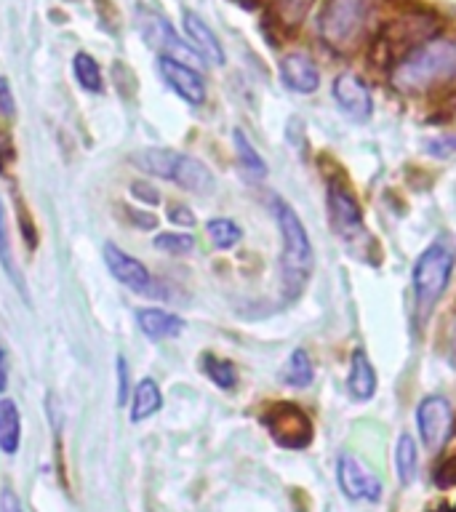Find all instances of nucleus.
I'll return each mask as SVG.
<instances>
[{
  "instance_id": "nucleus-1",
  "label": "nucleus",
  "mask_w": 456,
  "mask_h": 512,
  "mask_svg": "<svg viewBox=\"0 0 456 512\" xmlns=\"http://www.w3.org/2000/svg\"><path fill=\"white\" fill-rule=\"evenodd\" d=\"M272 214L280 230V291H283V299L294 302L310 283L312 262H315L312 240L291 203L283 198H272Z\"/></svg>"
},
{
  "instance_id": "nucleus-2",
  "label": "nucleus",
  "mask_w": 456,
  "mask_h": 512,
  "mask_svg": "<svg viewBox=\"0 0 456 512\" xmlns=\"http://www.w3.org/2000/svg\"><path fill=\"white\" fill-rule=\"evenodd\" d=\"M456 75V43L451 40H424L422 46L411 48L392 70V86L406 94L427 91L446 83Z\"/></svg>"
},
{
  "instance_id": "nucleus-3",
  "label": "nucleus",
  "mask_w": 456,
  "mask_h": 512,
  "mask_svg": "<svg viewBox=\"0 0 456 512\" xmlns=\"http://www.w3.org/2000/svg\"><path fill=\"white\" fill-rule=\"evenodd\" d=\"M131 160H134L142 171H147V174L179 184L182 190L200 192V195H206V192L214 190V174L208 171L206 163L198 158H192V155H184V152L152 147V150L136 152Z\"/></svg>"
},
{
  "instance_id": "nucleus-4",
  "label": "nucleus",
  "mask_w": 456,
  "mask_h": 512,
  "mask_svg": "<svg viewBox=\"0 0 456 512\" xmlns=\"http://www.w3.org/2000/svg\"><path fill=\"white\" fill-rule=\"evenodd\" d=\"M454 272V254L446 246H430L414 264V312L419 323H427V318L440 302V296L448 288Z\"/></svg>"
},
{
  "instance_id": "nucleus-5",
  "label": "nucleus",
  "mask_w": 456,
  "mask_h": 512,
  "mask_svg": "<svg viewBox=\"0 0 456 512\" xmlns=\"http://www.w3.org/2000/svg\"><path fill=\"white\" fill-rule=\"evenodd\" d=\"M328 219H331V227L344 243V248L363 262H371L374 240H371V232L363 222L358 200L352 198L350 190H344L342 184L336 182L328 184Z\"/></svg>"
},
{
  "instance_id": "nucleus-6",
  "label": "nucleus",
  "mask_w": 456,
  "mask_h": 512,
  "mask_svg": "<svg viewBox=\"0 0 456 512\" xmlns=\"http://www.w3.org/2000/svg\"><path fill=\"white\" fill-rule=\"evenodd\" d=\"M366 0H326L320 14V35L336 51H347L366 24Z\"/></svg>"
},
{
  "instance_id": "nucleus-7",
  "label": "nucleus",
  "mask_w": 456,
  "mask_h": 512,
  "mask_svg": "<svg viewBox=\"0 0 456 512\" xmlns=\"http://www.w3.org/2000/svg\"><path fill=\"white\" fill-rule=\"evenodd\" d=\"M262 424L267 427L272 440L288 451H304L315 435L312 419L296 403H272L262 414Z\"/></svg>"
},
{
  "instance_id": "nucleus-8",
  "label": "nucleus",
  "mask_w": 456,
  "mask_h": 512,
  "mask_svg": "<svg viewBox=\"0 0 456 512\" xmlns=\"http://www.w3.org/2000/svg\"><path fill=\"white\" fill-rule=\"evenodd\" d=\"M336 478L350 502H379L382 478L355 451H344L336 462Z\"/></svg>"
},
{
  "instance_id": "nucleus-9",
  "label": "nucleus",
  "mask_w": 456,
  "mask_h": 512,
  "mask_svg": "<svg viewBox=\"0 0 456 512\" xmlns=\"http://www.w3.org/2000/svg\"><path fill=\"white\" fill-rule=\"evenodd\" d=\"M139 30H142V38L147 40L152 48H158L160 56L176 59V62L187 64V67L200 64L198 51H195L190 43H184L163 16L152 14V11H139Z\"/></svg>"
},
{
  "instance_id": "nucleus-10",
  "label": "nucleus",
  "mask_w": 456,
  "mask_h": 512,
  "mask_svg": "<svg viewBox=\"0 0 456 512\" xmlns=\"http://www.w3.org/2000/svg\"><path fill=\"white\" fill-rule=\"evenodd\" d=\"M416 424H419V435H422L424 446L430 451L446 446V440L451 438L454 430V411L451 403L440 395H430L424 398L416 408Z\"/></svg>"
},
{
  "instance_id": "nucleus-11",
  "label": "nucleus",
  "mask_w": 456,
  "mask_h": 512,
  "mask_svg": "<svg viewBox=\"0 0 456 512\" xmlns=\"http://www.w3.org/2000/svg\"><path fill=\"white\" fill-rule=\"evenodd\" d=\"M102 254H104L107 270H110V275L118 280L120 286L131 288V291H136V294H150L152 275L150 270L136 259V256L126 254V251L115 246V243H104Z\"/></svg>"
},
{
  "instance_id": "nucleus-12",
  "label": "nucleus",
  "mask_w": 456,
  "mask_h": 512,
  "mask_svg": "<svg viewBox=\"0 0 456 512\" xmlns=\"http://www.w3.org/2000/svg\"><path fill=\"white\" fill-rule=\"evenodd\" d=\"M334 99L336 104H339V110H342L350 120H358V123L371 118V112H374L371 91H368L366 83H363L355 72H342V75H336Z\"/></svg>"
},
{
  "instance_id": "nucleus-13",
  "label": "nucleus",
  "mask_w": 456,
  "mask_h": 512,
  "mask_svg": "<svg viewBox=\"0 0 456 512\" xmlns=\"http://www.w3.org/2000/svg\"><path fill=\"white\" fill-rule=\"evenodd\" d=\"M158 70L163 75V80L168 83V88L174 91L176 96H182L187 104H203L206 102V83L200 78V72L195 67H187V64L176 62V59H168V56H160Z\"/></svg>"
},
{
  "instance_id": "nucleus-14",
  "label": "nucleus",
  "mask_w": 456,
  "mask_h": 512,
  "mask_svg": "<svg viewBox=\"0 0 456 512\" xmlns=\"http://www.w3.org/2000/svg\"><path fill=\"white\" fill-rule=\"evenodd\" d=\"M280 83L294 94H315L320 88V70L307 54H286L280 59Z\"/></svg>"
},
{
  "instance_id": "nucleus-15",
  "label": "nucleus",
  "mask_w": 456,
  "mask_h": 512,
  "mask_svg": "<svg viewBox=\"0 0 456 512\" xmlns=\"http://www.w3.org/2000/svg\"><path fill=\"white\" fill-rule=\"evenodd\" d=\"M182 24L184 32H187V40H190V46L198 51L200 59L211 64V67H222L227 56H224V48L222 43H219V38L214 35V30H211L195 11H184Z\"/></svg>"
},
{
  "instance_id": "nucleus-16",
  "label": "nucleus",
  "mask_w": 456,
  "mask_h": 512,
  "mask_svg": "<svg viewBox=\"0 0 456 512\" xmlns=\"http://www.w3.org/2000/svg\"><path fill=\"white\" fill-rule=\"evenodd\" d=\"M136 326L152 342H163V339H176L182 334L184 320L174 312L160 310V307H142V310H136Z\"/></svg>"
},
{
  "instance_id": "nucleus-17",
  "label": "nucleus",
  "mask_w": 456,
  "mask_h": 512,
  "mask_svg": "<svg viewBox=\"0 0 456 512\" xmlns=\"http://www.w3.org/2000/svg\"><path fill=\"white\" fill-rule=\"evenodd\" d=\"M347 390L355 400H371L376 395V371L368 360L366 350H355L350 358Z\"/></svg>"
},
{
  "instance_id": "nucleus-18",
  "label": "nucleus",
  "mask_w": 456,
  "mask_h": 512,
  "mask_svg": "<svg viewBox=\"0 0 456 512\" xmlns=\"http://www.w3.org/2000/svg\"><path fill=\"white\" fill-rule=\"evenodd\" d=\"M163 408V392H160L158 382L144 376L142 382L136 384L131 392V422H147L150 416H155Z\"/></svg>"
},
{
  "instance_id": "nucleus-19",
  "label": "nucleus",
  "mask_w": 456,
  "mask_h": 512,
  "mask_svg": "<svg viewBox=\"0 0 456 512\" xmlns=\"http://www.w3.org/2000/svg\"><path fill=\"white\" fill-rule=\"evenodd\" d=\"M22 446V414L11 398H0V451L6 456L19 454Z\"/></svg>"
},
{
  "instance_id": "nucleus-20",
  "label": "nucleus",
  "mask_w": 456,
  "mask_h": 512,
  "mask_svg": "<svg viewBox=\"0 0 456 512\" xmlns=\"http://www.w3.org/2000/svg\"><path fill=\"white\" fill-rule=\"evenodd\" d=\"M232 144H235V155H238L243 171H246L251 179H264V176H267V163H264L259 150H256L254 144H251V139H248L240 128L232 131Z\"/></svg>"
},
{
  "instance_id": "nucleus-21",
  "label": "nucleus",
  "mask_w": 456,
  "mask_h": 512,
  "mask_svg": "<svg viewBox=\"0 0 456 512\" xmlns=\"http://www.w3.org/2000/svg\"><path fill=\"white\" fill-rule=\"evenodd\" d=\"M72 72H75V80H78L83 91H88V94H102V67H99L94 56L86 54V51H78L75 59H72Z\"/></svg>"
},
{
  "instance_id": "nucleus-22",
  "label": "nucleus",
  "mask_w": 456,
  "mask_h": 512,
  "mask_svg": "<svg viewBox=\"0 0 456 512\" xmlns=\"http://www.w3.org/2000/svg\"><path fill=\"white\" fill-rule=\"evenodd\" d=\"M395 467H398V478L403 486H411L416 480V467H419V451H416L414 438L403 432L395 446Z\"/></svg>"
},
{
  "instance_id": "nucleus-23",
  "label": "nucleus",
  "mask_w": 456,
  "mask_h": 512,
  "mask_svg": "<svg viewBox=\"0 0 456 512\" xmlns=\"http://www.w3.org/2000/svg\"><path fill=\"white\" fill-rule=\"evenodd\" d=\"M312 376H315V371H312V360L310 355H307V350L299 347V350L291 352V358H288L286 368H283V382H286L288 387L302 390V387H310Z\"/></svg>"
},
{
  "instance_id": "nucleus-24",
  "label": "nucleus",
  "mask_w": 456,
  "mask_h": 512,
  "mask_svg": "<svg viewBox=\"0 0 456 512\" xmlns=\"http://www.w3.org/2000/svg\"><path fill=\"white\" fill-rule=\"evenodd\" d=\"M0 267L6 270V275L11 278L19 291H22L24 302H27V288H24L22 272L16 270L14 254H11V235H8V222H6V208H3V200H0Z\"/></svg>"
},
{
  "instance_id": "nucleus-25",
  "label": "nucleus",
  "mask_w": 456,
  "mask_h": 512,
  "mask_svg": "<svg viewBox=\"0 0 456 512\" xmlns=\"http://www.w3.org/2000/svg\"><path fill=\"white\" fill-rule=\"evenodd\" d=\"M206 232L208 238H211V243H214L216 248H222V251L238 246L240 238H243V230H240L232 219H227V216H216V219H211V222L206 224Z\"/></svg>"
},
{
  "instance_id": "nucleus-26",
  "label": "nucleus",
  "mask_w": 456,
  "mask_h": 512,
  "mask_svg": "<svg viewBox=\"0 0 456 512\" xmlns=\"http://www.w3.org/2000/svg\"><path fill=\"white\" fill-rule=\"evenodd\" d=\"M315 0H275V19L283 30H294L310 14Z\"/></svg>"
},
{
  "instance_id": "nucleus-27",
  "label": "nucleus",
  "mask_w": 456,
  "mask_h": 512,
  "mask_svg": "<svg viewBox=\"0 0 456 512\" xmlns=\"http://www.w3.org/2000/svg\"><path fill=\"white\" fill-rule=\"evenodd\" d=\"M203 371L219 390H232L238 384V371L232 366L230 360L216 358V355H206L203 358Z\"/></svg>"
},
{
  "instance_id": "nucleus-28",
  "label": "nucleus",
  "mask_w": 456,
  "mask_h": 512,
  "mask_svg": "<svg viewBox=\"0 0 456 512\" xmlns=\"http://www.w3.org/2000/svg\"><path fill=\"white\" fill-rule=\"evenodd\" d=\"M152 246L158 248V251H166V254L184 256L195 248V238L187 235V232H160V235H155V240H152Z\"/></svg>"
},
{
  "instance_id": "nucleus-29",
  "label": "nucleus",
  "mask_w": 456,
  "mask_h": 512,
  "mask_svg": "<svg viewBox=\"0 0 456 512\" xmlns=\"http://www.w3.org/2000/svg\"><path fill=\"white\" fill-rule=\"evenodd\" d=\"M115 374H118V392H115V400H118L120 408H126L128 398H131V371H128V360L123 355H118L115 360Z\"/></svg>"
},
{
  "instance_id": "nucleus-30",
  "label": "nucleus",
  "mask_w": 456,
  "mask_h": 512,
  "mask_svg": "<svg viewBox=\"0 0 456 512\" xmlns=\"http://www.w3.org/2000/svg\"><path fill=\"white\" fill-rule=\"evenodd\" d=\"M131 192H134V198H136V200H142V203H150V206H155V203H160L158 190H155L152 184L142 182V179H136V182H131Z\"/></svg>"
},
{
  "instance_id": "nucleus-31",
  "label": "nucleus",
  "mask_w": 456,
  "mask_h": 512,
  "mask_svg": "<svg viewBox=\"0 0 456 512\" xmlns=\"http://www.w3.org/2000/svg\"><path fill=\"white\" fill-rule=\"evenodd\" d=\"M14 112H16V102H14V94H11V86H8V80L0 75V115L14 118Z\"/></svg>"
},
{
  "instance_id": "nucleus-32",
  "label": "nucleus",
  "mask_w": 456,
  "mask_h": 512,
  "mask_svg": "<svg viewBox=\"0 0 456 512\" xmlns=\"http://www.w3.org/2000/svg\"><path fill=\"white\" fill-rule=\"evenodd\" d=\"M168 219L174 224H182V227H192L195 224V216L184 203H174V206H168Z\"/></svg>"
},
{
  "instance_id": "nucleus-33",
  "label": "nucleus",
  "mask_w": 456,
  "mask_h": 512,
  "mask_svg": "<svg viewBox=\"0 0 456 512\" xmlns=\"http://www.w3.org/2000/svg\"><path fill=\"white\" fill-rule=\"evenodd\" d=\"M427 147H430V150H427L430 155H438V158H448V155L456 150V139H454V136H440V139H432Z\"/></svg>"
},
{
  "instance_id": "nucleus-34",
  "label": "nucleus",
  "mask_w": 456,
  "mask_h": 512,
  "mask_svg": "<svg viewBox=\"0 0 456 512\" xmlns=\"http://www.w3.org/2000/svg\"><path fill=\"white\" fill-rule=\"evenodd\" d=\"M126 214L139 230H155V227H158V216L147 214V211H134V208H128Z\"/></svg>"
},
{
  "instance_id": "nucleus-35",
  "label": "nucleus",
  "mask_w": 456,
  "mask_h": 512,
  "mask_svg": "<svg viewBox=\"0 0 456 512\" xmlns=\"http://www.w3.org/2000/svg\"><path fill=\"white\" fill-rule=\"evenodd\" d=\"M0 512H24L19 496L11 488H3V494H0Z\"/></svg>"
},
{
  "instance_id": "nucleus-36",
  "label": "nucleus",
  "mask_w": 456,
  "mask_h": 512,
  "mask_svg": "<svg viewBox=\"0 0 456 512\" xmlns=\"http://www.w3.org/2000/svg\"><path fill=\"white\" fill-rule=\"evenodd\" d=\"M8 387V363H6V350L0 344V392Z\"/></svg>"
}]
</instances>
